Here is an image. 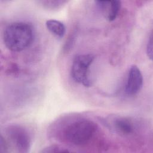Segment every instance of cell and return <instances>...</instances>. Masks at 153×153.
I'll use <instances>...</instances> for the list:
<instances>
[{
	"instance_id": "cell-11",
	"label": "cell",
	"mask_w": 153,
	"mask_h": 153,
	"mask_svg": "<svg viewBox=\"0 0 153 153\" xmlns=\"http://www.w3.org/2000/svg\"><path fill=\"white\" fill-rule=\"evenodd\" d=\"M8 147L6 142V140L4 139L2 136H1V140H0V152H8Z\"/></svg>"
},
{
	"instance_id": "cell-10",
	"label": "cell",
	"mask_w": 153,
	"mask_h": 153,
	"mask_svg": "<svg viewBox=\"0 0 153 153\" xmlns=\"http://www.w3.org/2000/svg\"><path fill=\"white\" fill-rule=\"evenodd\" d=\"M146 54L150 60H152V35H150L146 45Z\"/></svg>"
},
{
	"instance_id": "cell-6",
	"label": "cell",
	"mask_w": 153,
	"mask_h": 153,
	"mask_svg": "<svg viewBox=\"0 0 153 153\" xmlns=\"http://www.w3.org/2000/svg\"><path fill=\"white\" fill-rule=\"evenodd\" d=\"M95 2L108 21L112 22L117 18L120 10L121 1H97Z\"/></svg>"
},
{
	"instance_id": "cell-1",
	"label": "cell",
	"mask_w": 153,
	"mask_h": 153,
	"mask_svg": "<svg viewBox=\"0 0 153 153\" xmlns=\"http://www.w3.org/2000/svg\"><path fill=\"white\" fill-rule=\"evenodd\" d=\"M4 42L10 50L21 51L27 48L33 39L32 27L24 22H14L5 29L3 35Z\"/></svg>"
},
{
	"instance_id": "cell-3",
	"label": "cell",
	"mask_w": 153,
	"mask_h": 153,
	"mask_svg": "<svg viewBox=\"0 0 153 153\" xmlns=\"http://www.w3.org/2000/svg\"><path fill=\"white\" fill-rule=\"evenodd\" d=\"M94 58V55L90 53L78 54L75 57L71 69V75L75 82L86 87L91 86L89 68Z\"/></svg>"
},
{
	"instance_id": "cell-2",
	"label": "cell",
	"mask_w": 153,
	"mask_h": 153,
	"mask_svg": "<svg viewBox=\"0 0 153 153\" xmlns=\"http://www.w3.org/2000/svg\"><path fill=\"white\" fill-rule=\"evenodd\" d=\"M96 130V125L88 120H80L68 125L64 131L66 139L70 143L81 145L88 142Z\"/></svg>"
},
{
	"instance_id": "cell-8",
	"label": "cell",
	"mask_w": 153,
	"mask_h": 153,
	"mask_svg": "<svg viewBox=\"0 0 153 153\" xmlns=\"http://www.w3.org/2000/svg\"><path fill=\"white\" fill-rule=\"evenodd\" d=\"M47 29L53 35L59 38H62L65 33L66 28L63 23L56 20H48L45 23Z\"/></svg>"
},
{
	"instance_id": "cell-4",
	"label": "cell",
	"mask_w": 153,
	"mask_h": 153,
	"mask_svg": "<svg viewBox=\"0 0 153 153\" xmlns=\"http://www.w3.org/2000/svg\"><path fill=\"white\" fill-rule=\"evenodd\" d=\"M7 133L9 139L19 151L22 152L29 151L31 145V139L25 128L17 125L10 126L7 129Z\"/></svg>"
},
{
	"instance_id": "cell-5",
	"label": "cell",
	"mask_w": 153,
	"mask_h": 153,
	"mask_svg": "<svg viewBox=\"0 0 153 153\" xmlns=\"http://www.w3.org/2000/svg\"><path fill=\"white\" fill-rule=\"evenodd\" d=\"M143 85L142 74L136 65H132L128 71L125 91L127 95L133 96L142 88Z\"/></svg>"
},
{
	"instance_id": "cell-9",
	"label": "cell",
	"mask_w": 153,
	"mask_h": 153,
	"mask_svg": "<svg viewBox=\"0 0 153 153\" xmlns=\"http://www.w3.org/2000/svg\"><path fill=\"white\" fill-rule=\"evenodd\" d=\"M69 151L65 148L60 147L56 145H52L48 146L42 149L41 152L44 153H54V152H67Z\"/></svg>"
},
{
	"instance_id": "cell-7",
	"label": "cell",
	"mask_w": 153,
	"mask_h": 153,
	"mask_svg": "<svg viewBox=\"0 0 153 153\" xmlns=\"http://www.w3.org/2000/svg\"><path fill=\"white\" fill-rule=\"evenodd\" d=\"M114 126L118 133L124 136L132 134L135 131V126L133 122L126 117L116 118L114 122Z\"/></svg>"
}]
</instances>
